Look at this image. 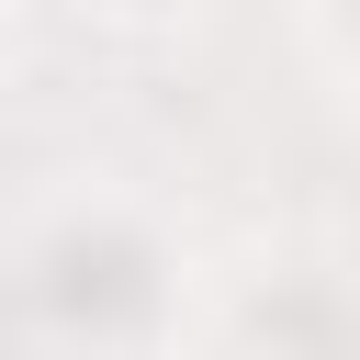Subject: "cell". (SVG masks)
<instances>
[{
	"label": "cell",
	"mask_w": 360,
	"mask_h": 360,
	"mask_svg": "<svg viewBox=\"0 0 360 360\" xmlns=\"http://www.w3.org/2000/svg\"><path fill=\"white\" fill-rule=\"evenodd\" d=\"M101 11H112V22H191L202 0H101Z\"/></svg>",
	"instance_id": "obj_2"
},
{
	"label": "cell",
	"mask_w": 360,
	"mask_h": 360,
	"mask_svg": "<svg viewBox=\"0 0 360 360\" xmlns=\"http://www.w3.org/2000/svg\"><path fill=\"white\" fill-rule=\"evenodd\" d=\"M0 45H11V11H0Z\"/></svg>",
	"instance_id": "obj_3"
},
{
	"label": "cell",
	"mask_w": 360,
	"mask_h": 360,
	"mask_svg": "<svg viewBox=\"0 0 360 360\" xmlns=\"http://www.w3.org/2000/svg\"><path fill=\"white\" fill-rule=\"evenodd\" d=\"M34 304H56V326L90 349H135L169 304V248L135 214H68L34 248Z\"/></svg>",
	"instance_id": "obj_1"
}]
</instances>
